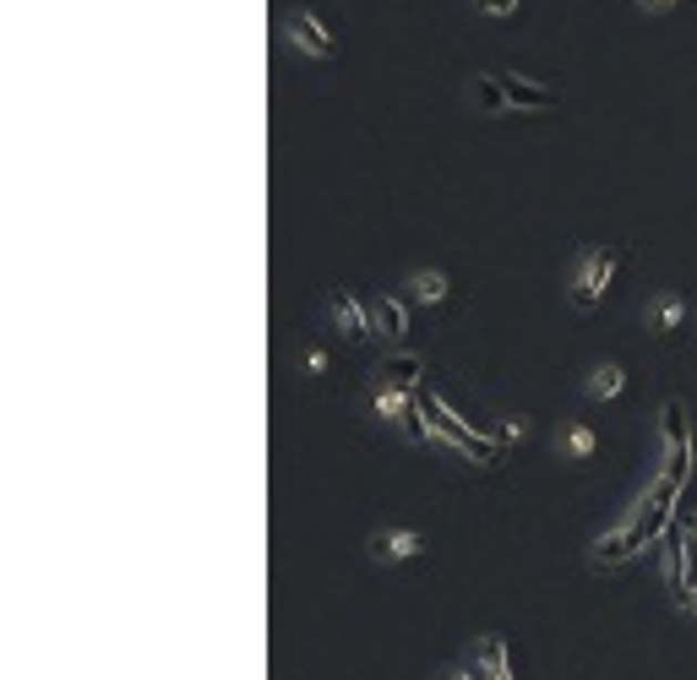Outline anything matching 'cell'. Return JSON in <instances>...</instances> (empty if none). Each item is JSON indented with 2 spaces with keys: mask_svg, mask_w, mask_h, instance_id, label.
Returning a JSON list of instances; mask_svg holds the SVG:
<instances>
[{
  "mask_svg": "<svg viewBox=\"0 0 697 680\" xmlns=\"http://www.w3.org/2000/svg\"><path fill=\"white\" fill-rule=\"evenodd\" d=\"M622 387H627V371H622L616 360H605V365H594V371H588V398H594V403L622 398Z\"/></svg>",
  "mask_w": 697,
  "mask_h": 680,
  "instance_id": "5bb4252c",
  "label": "cell"
},
{
  "mask_svg": "<svg viewBox=\"0 0 697 680\" xmlns=\"http://www.w3.org/2000/svg\"><path fill=\"white\" fill-rule=\"evenodd\" d=\"M637 550H643V534L627 523V528H616V534H599V539H594V566H622V560H633Z\"/></svg>",
  "mask_w": 697,
  "mask_h": 680,
  "instance_id": "30bf717a",
  "label": "cell"
},
{
  "mask_svg": "<svg viewBox=\"0 0 697 680\" xmlns=\"http://www.w3.org/2000/svg\"><path fill=\"white\" fill-rule=\"evenodd\" d=\"M289 39H295V44H300L311 61H332V55H338V39L321 28L306 6H300V11H289Z\"/></svg>",
  "mask_w": 697,
  "mask_h": 680,
  "instance_id": "52a82bcc",
  "label": "cell"
},
{
  "mask_svg": "<svg viewBox=\"0 0 697 680\" xmlns=\"http://www.w3.org/2000/svg\"><path fill=\"white\" fill-rule=\"evenodd\" d=\"M437 680H485V676H480L474 664H447V670H442Z\"/></svg>",
  "mask_w": 697,
  "mask_h": 680,
  "instance_id": "ffe728a7",
  "label": "cell"
},
{
  "mask_svg": "<svg viewBox=\"0 0 697 680\" xmlns=\"http://www.w3.org/2000/svg\"><path fill=\"white\" fill-rule=\"evenodd\" d=\"M681 610H687V616L697 620V583H693V588H687V599H681Z\"/></svg>",
  "mask_w": 697,
  "mask_h": 680,
  "instance_id": "603a6c76",
  "label": "cell"
},
{
  "mask_svg": "<svg viewBox=\"0 0 697 680\" xmlns=\"http://www.w3.org/2000/svg\"><path fill=\"white\" fill-rule=\"evenodd\" d=\"M420 414L431 420V435H442V441H452L458 452H469V457H485V463H502V446L496 441H485V435L474 431V425H463L452 409H447L442 398L431 392V387H420Z\"/></svg>",
  "mask_w": 697,
  "mask_h": 680,
  "instance_id": "7a4b0ae2",
  "label": "cell"
},
{
  "mask_svg": "<svg viewBox=\"0 0 697 680\" xmlns=\"http://www.w3.org/2000/svg\"><path fill=\"white\" fill-rule=\"evenodd\" d=\"M327 371V349H306V375H321Z\"/></svg>",
  "mask_w": 697,
  "mask_h": 680,
  "instance_id": "44dd1931",
  "label": "cell"
},
{
  "mask_svg": "<svg viewBox=\"0 0 697 680\" xmlns=\"http://www.w3.org/2000/svg\"><path fill=\"white\" fill-rule=\"evenodd\" d=\"M377 327H381V338H403V306L398 300H377Z\"/></svg>",
  "mask_w": 697,
  "mask_h": 680,
  "instance_id": "e0dca14e",
  "label": "cell"
},
{
  "mask_svg": "<svg viewBox=\"0 0 697 680\" xmlns=\"http://www.w3.org/2000/svg\"><path fill=\"white\" fill-rule=\"evenodd\" d=\"M502 435H508V441H517V435H529V420H508V425H502Z\"/></svg>",
  "mask_w": 697,
  "mask_h": 680,
  "instance_id": "7402d4cb",
  "label": "cell"
},
{
  "mask_svg": "<svg viewBox=\"0 0 697 680\" xmlns=\"http://www.w3.org/2000/svg\"><path fill=\"white\" fill-rule=\"evenodd\" d=\"M687 545H697V517H693V528H687Z\"/></svg>",
  "mask_w": 697,
  "mask_h": 680,
  "instance_id": "d4e9b609",
  "label": "cell"
},
{
  "mask_svg": "<svg viewBox=\"0 0 697 680\" xmlns=\"http://www.w3.org/2000/svg\"><path fill=\"white\" fill-rule=\"evenodd\" d=\"M474 6H480L485 17H512V11H517V0H474Z\"/></svg>",
  "mask_w": 697,
  "mask_h": 680,
  "instance_id": "d6986e66",
  "label": "cell"
},
{
  "mask_svg": "<svg viewBox=\"0 0 697 680\" xmlns=\"http://www.w3.org/2000/svg\"><path fill=\"white\" fill-rule=\"evenodd\" d=\"M676 495H681V491H676L670 480H659V485H654V495H643V512L633 517V528L643 534V545H654V539L665 534V523H670V506H676Z\"/></svg>",
  "mask_w": 697,
  "mask_h": 680,
  "instance_id": "8992f818",
  "label": "cell"
},
{
  "mask_svg": "<svg viewBox=\"0 0 697 680\" xmlns=\"http://www.w3.org/2000/svg\"><path fill=\"white\" fill-rule=\"evenodd\" d=\"M409 295H414L420 306H442L447 295H452V284H447V272H437V267H420V272L409 278Z\"/></svg>",
  "mask_w": 697,
  "mask_h": 680,
  "instance_id": "9a60e30c",
  "label": "cell"
},
{
  "mask_svg": "<svg viewBox=\"0 0 697 680\" xmlns=\"http://www.w3.org/2000/svg\"><path fill=\"white\" fill-rule=\"evenodd\" d=\"M665 446H670V457H665V480L681 491L687 474H693V446H687V414H681L676 398L665 403Z\"/></svg>",
  "mask_w": 697,
  "mask_h": 680,
  "instance_id": "277c9868",
  "label": "cell"
},
{
  "mask_svg": "<svg viewBox=\"0 0 697 680\" xmlns=\"http://www.w3.org/2000/svg\"><path fill=\"white\" fill-rule=\"evenodd\" d=\"M474 99H480V110H485V115H508V110H512L496 76H474Z\"/></svg>",
  "mask_w": 697,
  "mask_h": 680,
  "instance_id": "2e32d148",
  "label": "cell"
},
{
  "mask_svg": "<svg viewBox=\"0 0 697 680\" xmlns=\"http://www.w3.org/2000/svg\"><path fill=\"white\" fill-rule=\"evenodd\" d=\"M469 664L480 670L485 680H512V653H508V637L502 631H485L469 653Z\"/></svg>",
  "mask_w": 697,
  "mask_h": 680,
  "instance_id": "ba28073f",
  "label": "cell"
},
{
  "mask_svg": "<svg viewBox=\"0 0 697 680\" xmlns=\"http://www.w3.org/2000/svg\"><path fill=\"white\" fill-rule=\"evenodd\" d=\"M496 82H502V93H508L512 110H551V104H556V93H551V87L523 82V76H512V71H496Z\"/></svg>",
  "mask_w": 697,
  "mask_h": 680,
  "instance_id": "7c38bea8",
  "label": "cell"
},
{
  "mask_svg": "<svg viewBox=\"0 0 697 680\" xmlns=\"http://www.w3.org/2000/svg\"><path fill=\"white\" fill-rule=\"evenodd\" d=\"M327 310H332V321H338V332L349 338V343H366L371 332H377V316L360 306L349 289H332V300H327Z\"/></svg>",
  "mask_w": 697,
  "mask_h": 680,
  "instance_id": "5b68a950",
  "label": "cell"
},
{
  "mask_svg": "<svg viewBox=\"0 0 697 680\" xmlns=\"http://www.w3.org/2000/svg\"><path fill=\"white\" fill-rule=\"evenodd\" d=\"M681 321H687V300L676 295V289H665L654 306H648V327L659 332V338H670V332H681Z\"/></svg>",
  "mask_w": 697,
  "mask_h": 680,
  "instance_id": "4fadbf2b",
  "label": "cell"
},
{
  "mask_svg": "<svg viewBox=\"0 0 697 680\" xmlns=\"http://www.w3.org/2000/svg\"><path fill=\"white\" fill-rule=\"evenodd\" d=\"M556 452H562L567 463H594V452H599V431H594L588 420H567L562 435H556Z\"/></svg>",
  "mask_w": 697,
  "mask_h": 680,
  "instance_id": "9c48e42d",
  "label": "cell"
},
{
  "mask_svg": "<svg viewBox=\"0 0 697 680\" xmlns=\"http://www.w3.org/2000/svg\"><path fill=\"white\" fill-rule=\"evenodd\" d=\"M687 556H693L687 534H670V539H665V588H670V599H676V605H681V599H687V588H693V583H687Z\"/></svg>",
  "mask_w": 697,
  "mask_h": 680,
  "instance_id": "8fae6325",
  "label": "cell"
},
{
  "mask_svg": "<svg viewBox=\"0 0 697 680\" xmlns=\"http://www.w3.org/2000/svg\"><path fill=\"white\" fill-rule=\"evenodd\" d=\"M431 550V539L420 534V528H377L371 539H366V556L377 560V566H403V560H420Z\"/></svg>",
  "mask_w": 697,
  "mask_h": 680,
  "instance_id": "3957f363",
  "label": "cell"
},
{
  "mask_svg": "<svg viewBox=\"0 0 697 680\" xmlns=\"http://www.w3.org/2000/svg\"><path fill=\"white\" fill-rule=\"evenodd\" d=\"M622 261H627V246H599V250H583V261H577V272H572L567 306H572V310H594V306H599Z\"/></svg>",
  "mask_w": 697,
  "mask_h": 680,
  "instance_id": "6da1fadb",
  "label": "cell"
},
{
  "mask_svg": "<svg viewBox=\"0 0 697 680\" xmlns=\"http://www.w3.org/2000/svg\"><path fill=\"white\" fill-rule=\"evenodd\" d=\"M414 371H420V360H414V354H398L392 365H381L387 381H403V387H414Z\"/></svg>",
  "mask_w": 697,
  "mask_h": 680,
  "instance_id": "ac0fdd59",
  "label": "cell"
},
{
  "mask_svg": "<svg viewBox=\"0 0 697 680\" xmlns=\"http://www.w3.org/2000/svg\"><path fill=\"white\" fill-rule=\"evenodd\" d=\"M637 6H643V11H670L676 0H637Z\"/></svg>",
  "mask_w": 697,
  "mask_h": 680,
  "instance_id": "cb8c5ba5",
  "label": "cell"
}]
</instances>
